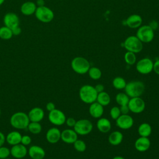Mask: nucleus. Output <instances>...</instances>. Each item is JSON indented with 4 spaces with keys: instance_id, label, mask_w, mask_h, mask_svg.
<instances>
[{
    "instance_id": "obj_1",
    "label": "nucleus",
    "mask_w": 159,
    "mask_h": 159,
    "mask_svg": "<svg viewBox=\"0 0 159 159\" xmlns=\"http://www.w3.org/2000/svg\"><path fill=\"white\" fill-rule=\"evenodd\" d=\"M144 83L139 80H134L127 83L124 88L125 93L130 98L140 97L145 91Z\"/></svg>"
},
{
    "instance_id": "obj_2",
    "label": "nucleus",
    "mask_w": 159,
    "mask_h": 159,
    "mask_svg": "<svg viewBox=\"0 0 159 159\" xmlns=\"http://www.w3.org/2000/svg\"><path fill=\"white\" fill-rule=\"evenodd\" d=\"M98 94L94 86L90 84H84L79 90V97L82 102L86 104H90L96 101Z\"/></svg>"
},
{
    "instance_id": "obj_3",
    "label": "nucleus",
    "mask_w": 159,
    "mask_h": 159,
    "mask_svg": "<svg viewBox=\"0 0 159 159\" xmlns=\"http://www.w3.org/2000/svg\"><path fill=\"white\" fill-rule=\"evenodd\" d=\"M30 122L28 115L24 112H16L10 117L11 126L16 129H25Z\"/></svg>"
},
{
    "instance_id": "obj_4",
    "label": "nucleus",
    "mask_w": 159,
    "mask_h": 159,
    "mask_svg": "<svg viewBox=\"0 0 159 159\" xmlns=\"http://www.w3.org/2000/svg\"><path fill=\"white\" fill-rule=\"evenodd\" d=\"M71 66L75 73L80 75L86 74L91 67L89 61L82 57H75L71 60Z\"/></svg>"
},
{
    "instance_id": "obj_5",
    "label": "nucleus",
    "mask_w": 159,
    "mask_h": 159,
    "mask_svg": "<svg viewBox=\"0 0 159 159\" xmlns=\"http://www.w3.org/2000/svg\"><path fill=\"white\" fill-rule=\"evenodd\" d=\"M34 14L36 18L43 23L50 22L54 18V12L53 11L45 6L37 7Z\"/></svg>"
},
{
    "instance_id": "obj_6",
    "label": "nucleus",
    "mask_w": 159,
    "mask_h": 159,
    "mask_svg": "<svg viewBox=\"0 0 159 159\" xmlns=\"http://www.w3.org/2000/svg\"><path fill=\"white\" fill-rule=\"evenodd\" d=\"M127 51L135 53H139L143 48L142 42L135 35L128 37L124 41L123 44Z\"/></svg>"
},
{
    "instance_id": "obj_7",
    "label": "nucleus",
    "mask_w": 159,
    "mask_h": 159,
    "mask_svg": "<svg viewBox=\"0 0 159 159\" xmlns=\"http://www.w3.org/2000/svg\"><path fill=\"white\" fill-rule=\"evenodd\" d=\"M93 129L92 122L86 119H82L76 120V122L73 127L74 130L78 135H86L90 134Z\"/></svg>"
},
{
    "instance_id": "obj_8",
    "label": "nucleus",
    "mask_w": 159,
    "mask_h": 159,
    "mask_svg": "<svg viewBox=\"0 0 159 159\" xmlns=\"http://www.w3.org/2000/svg\"><path fill=\"white\" fill-rule=\"evenodd\" d=\"M136 36L143 43H148L153 40L154 38V32L150 25H142L137 30Z\"/></svg>"
},
{
    "instance_id": "obj_9",
    "label": "nucleus",
    "mask_w": 159,
    "mask_h": 159,
    "mask_svg": "<svg viewBox=\"0 0 159 159\" xmlns=\"http://www.w3.org/2000/svg\"><path fill=\"white\" fill-rule=\"evenodd\" d=\"M48 119L50 122L52 124L57 126H60L65 123L66 117L63 111L55 108L53 111L49 112Z\"/></svg>"
},
{
    "instance_id": "obj_10",
    "label": "nucleus",
    "mask_w": 159,
    "mask_h": 159,
    "mask_svg": "<svg viewBox=\"0 0 159 159\" xmlns=\"http://www.w3.org/2000/svg\"><path fill=\"white\" fill-rule=\"evenodd\" d=\"M127 105L130 111L134 114H140L142 112L145 108V102L140 97L130 98Z\"/></svg>"
},
{
    "instance_id": "obj_11",
    "label": "nucleus",
    "mask_w": 159,
    "mask_h": 159,
    "mask_svg": "<svg viewBox=\"0 0 159 159\" xmlns=\"http://www.w3.org/2000/svg\"><path fill=\"white\" fill-rule=\"evenodd\" d=\"M153 62L149 58H143L137 62L136 70L142 75H147L153 71Z\"/></svg>"
},
{
    "instance_id": "obj_12",
    "label": "nucleus",
    "mask_w": 159,
    "mask_h": 159,
    "mask_svg": "<svg viewBox=\"0 0 159 159\" xmlns=\"http://www.w3.org/2000/svg\"><path fill=\"white\" fill-rule=\"evenodd\" d=\"M116 120L117 126L122 130L130 129L134 122L133 118L129 114H121Z\"/></svg>"
},
{
    "instance_id": "obj_13",
    "label": "nucleus",
    "mask_w": 159,
    "mask_h": 159,
    "mask_svg": "<svg viewBox=\"0 0 159 159\" xmlns=\"http://www.w3.org/2000/svg\"><path fill=\"white\" fill-rule=\"evenodd\" d=\"M3 22L5 26L10 28L11 29L19 26V16L14 12L6 13L3 19Z\"/></svg>"
},
{
    "instance_id": "obj_14",
    "label": "nucleus",
    "mask_w": 159,
    "mask_h": 159,
    "mask_svg": "<svg viewBox=\"0 0 159 159\" xmlns=\"http://www.w3.org/2000/svg\"><path fill=\"white\" fill-rule=\"evenodd\" d=\"M11 155L15 158L21 159L24 158L27 153L28 150L26 147L21 143L12 145L10 149Z\"/></svg>"
},
{
    "instance_id": "obj_15",
    "label": "nucleus",
    "mask_w": 159,
    "mask_h": 159,
    "mask_svg": "<svg viewBox=\"0 0 159 159\" xmlns=\"http://www.w3.org/2000/svg\"><path fill=\"white\" fill-rule=\"evenodd\" d=\"M78 134L71 129H66L61 132V140L68 144L73 143L78 139Z\"/></svg>"
},
{
    "instance_id": "obj_16",
    "label": "nucleus",
    "mask_w": 159,
    "mask_h": 159,
    "mask_svg": "<svg viewBox=\"0 0 159 159\" xmlns=\"http://www.w3.org/2000/svg\"><path fill=\"white\" fill-rule=\"evenodd\" d=\"M150 144L151 142L148 137H140L135 141L134 147L137 151L140 152H144L148 150L150 147Z\"/></svg>"
},
{
    "instance_id": "obj_17",
    "label": "nucleus",
    "mask_w": 159,
    "mask_h": 159,
    "mask_svg": "<svg viewBox=\"0 0 159 159\" xmlns=\"http://www.w3.org/2000/svg\"><path fill=\"white\" fill-rule=\"evenodd\" d=\"M46 139L50 143H56L61 139V131L57 127L49 129L46 133Z\"/></svg>"
},
{
    "instance_id": "obj_18",
    "label": "nucleus",
    "mask_w": 159,
    "mask_h": 159,
    "mask_svg": "<svg viewBox=\"0 0 159 159\" xmlns=\"http://www.w3.org/2000/svg\"><path fill=\"white\" fill-rule=\"evenodd\" d=\"M89 113L91 117L94 119H99L104 114V106L101 105L97 101L90 104L89 107Z\"/></svg>"
},
{
    "instance_id": "obj_19",
    "label": "nucleus",
    "mask_w": 159,
    "mask_h": 159,
    "mask_svg": "<svg viewBox=\"0 0 159 159\" xmlns=\"http://www.w3.org/2000/svg\"><path fill=\"white\" fill-rule=\"evenodd\" d=\"M30 122H40L44 117V111L39 107H35L30 110L28 113Z\"/></svg>"
},
{
    "instance_id": "obj_20",
    "label": "nucleus",
    "mask_w": 159,
    "mask_h": 159,
    "mask_svg": "<svg viewBox=\"0 0 159 159\" xmlns=\"http://www.w3.org/2000/svg\"><path fill=\"white\" fill-rule=\"evenodd\" d=\"M27 153L32 159H43L45 156L44 149L39 145H32L30 147Z\"/></svg>"
},
{
    "instance_id": "obj_21",
    "label": "nucleus",
    "mask_w": 159,
    "mask_h": 159,
    "mask_svg": "<svg viewBox=\"0 0 159 159\" xmlns=\"http://www.w3.org/2000/svg\"><path fill=\"white\" fill-rule=\"evenodd\" d=\"M96 126L98 130L102 133H107L111 129V121L105 117H100L98 119Z\"/></svg>"
},
{
    "instance_id": "obj_22",
    "label": "nucleus",
    "mask_w": 159,
    "mask_h": 159,
    "mask_svg": "<svg viewBox=\"0 0 159 159\" xmlns=\"http://www.w3.org/2000/svg\"><path fill=\"white\" fill-rule=\"evenodd\" d=\"M37 9L36 4L33 1H26L20 6V11L25 16H30L35 13Z\"/></svg>"
},
{
    "instance_id": "obj_23",
    "label": "nucleus",
    "mask_w": 159,
    "mask_h": 159,
    "mask_svg": "<svg viewBox=\"0 0 159 159\" xmlns=\"http://www.w3.org/2000/svg\"><path fill=\"white\" fill-rule=\"evenodd\" d=\"M142 18L140 15L132 14L129 16L126 20V24L131 29H136L141 26Z\"/></svg>"
},
{
    "instance_id": "obj_24",
    "label": "nucleus",
    "mask_w": 159,
    "mask_h": 159,
    "mask_svg": "<svg viewBox=\"0 0 159 159\" xmlns=\"http://www.w3.org/2000/svg\"><path fill=\"white\" fill-rule=\"evenodd\" d=\"M22 135L17 131H12L6 136V141L11 145H14L20 143Z\"/></svg>"
},
{
    "instance_id": "obj_25",
    "label": "nucleus",
    "mask_w": 159,
    "mask_h": 159,
    "mask_svg": "<svg viewBox=\"0 0 159 159\" xmlns=\"http://www.w3.org/2000/svg\"><path fill=\"white\" fill-rule=\"evenodd\" d=\"M123 134L121 132L115 130L109 134L108 137V141L111 145L116 146L122 143L123 140Z\"/></svg>"
},
{
    "instance_id": "obj_26",
    "label": "nucleus",
    "mask_w": 159,
    "mask_h": 159,
    "mask_svg": "<svg viewBox=\"0 0 159 159\" xmlns=\"http://www.w3.org/2000/svg\"><path fill=\"white\" fill-rule=\"evenodd\" d=\"M138 134L140 137H148L152 134V127L151 125L146 122L142 123L139 125L138 129Z\"/></svg>"
},
{
    "instance_id": "obj_27",
    "label": "nucleus",
    "mask_w": 159,
    "mask_h": 159,
    "mask_svg": "<svg viewBox=\"0 0 159 159\" xmlns=\"http://www.w3.org/2000/svg\"><path fill=\"white\" fill-rule=\"evenodd\" d=\"M96 101L102 106H106L111 102V97L107 93L104 91L98 94Z\"/></svg>"
},
{
    "instance_id": "obj_28",
    "label": "nucleus",
    "mask_w": 159,
    "mask_h": 159,
    "mask_svg": "<svg viewBox=\"0 0 159 159\" xmlns=\"http://www.w3.org/2000/svg\"><path fill=\"white\" fill-rule=\"evenodd\" d=\"M112 86L113 87L117 89V90H121L124 89L127 82L125 80V79L121 76H117L115 77L112 80Z\"/></svg>"
},
{
    "instance_id": "obj_29",
    "label": "nucleus",
    "mask_w": 159,
    "mask_h": 159,
    "mask_svg": "<svg viewBox=\"0 0 159 159\" xmlns=\"http://www.w3.org/2000/svg\"><path fill=\"white\" fill-rule=\"evenodd\" d=\"M88 73L90 78L93 80H98L102 76L101 70L99 68L95 66L90 67L88 71Z\"/></svg>"
},
{
    "instance_id": "obj_30",
    "label": "nucleus",
    "mask_w": 159,
    "mask_h": 159,
    "mask_svg": "<svg viewBox=\"0 0 159 159\" xmlns=\"http://www.w3.org/2000/svg\"><path fill=\"white\" fill-rule=\"evenodd\" d=\"M129 99L130 98L125 93H119L116 96V101L119 106L128 104Z\"/></svg>"
},
{
    "instance_id": "obj_31",
    "label": "nucleus",
    "mask_w": 159,
    "mask_h": 159,
    "mask_svg": "<svg viewBox=\"0 0 159 159\" xmlns=\"http://www.w3.org/2000/svg\"><path fill=\"white\" fill-rule=\"evenodd\" d=\"M13 34L12 30L7 26L0 27V38L2 40H9L12 38Z\"/></svg>"
},
{
    "instance_id": "obj_32",
    "label": "nucleus",
    "mask_w": 159,
    "mask_h": 159,
    "mask_svg": "<svg viewBox=\"0 0 159 159\" xmlns=\"http://www.w3.org/2000/svg\"><path fill=\"white\" fill-rule=\"evenodd\" d=\"M27 129L30 133L33 134H38L41 132L42 127L40 122H30L27 126Z\"/></svg>"
},
{
    "instance_id": "obj_33",
    "label": "nucleus",
    "mask_w": 159,
    "mask_h": 159,
    "mask_svg": "<svg viewBox=\"0 0 159 159\" xmlns=\"http://www.w3.org/2000/svg\"><path fill=\"white\" fill-rule=\"evenodd\" d=\"M124 60L129 65H133L136 63L137 57L135 53L127 51L124 55Z\"/></svg>"
},
{
    "instance_id": "obj_34",
    "label": "nucleus",
    "mask_w": 159,
    "mask_h": 159,
    "mask_svg": "<svg viewBox=\"0 0 159 159\" xmlns=\"http://www.w3.org/2000/svg\"><path fill=\"white\" fill-rule=\"evenodd\" d=\"M73 144L75 149L78 152H83L86 150V144L83 140L77 139Z\"/></svg>"
},
{
    "instance_id": "obj_35",
    "label": "nucleus",
    "mask_w": 159,
    "mask_h": 159,
    "mask_svg": "<svg viewBox=\"0 0 159 159\" xmlns=\"http://www.w3.org/2000/svg\"><path fill=\"white\" fill-rule=\"evenodd\" d=\"M110 116L111 117L114 119V120H116L120 115H121V112L119 109V107H117V106H113L111 109H110Z\"/></svg>"
},
{
    "instance_id": "obj_36",
    "label": "nucleus",
    "mask_w": 159,
    "mask_h": 159,
    "mask_svg": "<svg viewBox=\"0 0 159 159\" xmlns=\"http://www.w3.org/2000/svg\"><path fill=\"white\" fill-rule=\"evenodd\" d=\"M11 155L10 149L3 145L0 147V159H4L8 158Z\"/></svg>"
},
{
    "instance_id": "obj_37",
    "label": "nucleus",
    "mask_w": 159,
    "mask_h": 159,
    "mask_svg": "<svg viewBox=\"0 0 159 159\" xmlns=\"http://www.w3.org/2000/svg\"><path fill=\"white\" fill-rule=\"evenodd\" d=\"M32 139L30 138V137L28 135H22V138H21V141H20V143L27 146L29 145L30 143H31Z\"/></svg>"
},
{
    "instance_id": "obj_38",
    "label": "nucleus",
    "mask_w": 159,
    "mask_h": 159,
    "mask_svg": "<svg viewBox=\"0 0 159 159\" xmlns=\"http://www.w3.org/2000/svg\"><path fill=\"white\" fill-rule=\"evenodd\" d=\"M76 122V120L73 117H68L66 119L65 123L69 127H73Z\"/></svg>"
},
{
    "instance_id": "obj_39",
    "label": "nucleus",
    "mask_w": 159,
    "mask_h": 159,
    "mask_svg": "<svg viewBox=\"0 0 159 159\" xmlns=\"http://www.w3.org/2000/svg\"><path fill=\"white\" fill-rule=\"evenodd\" d=\"M121 114H128L129 112H130L129 107L128 105H123V106H120L119 107Z\"/></svg>"
},
{
    "instance_id": "obj_40",
    "label": "nucleus",
    "mask_w": 159,
    "mask_h": 159,
    "mask_svg": "<svg viewBox=\"0 0 159 159\" xmlns=\"http://www.w3.org/2000/svg\"><path fill=\"white\" fill-rule=\"evenodd\" d=\"M153 71L154 72L159 75V60H156L153 63Z\"/></svg>"
},
{
    "instance_id": "obj_41",
    "label": "nucleus",
    "mask_w": 159,
    "mask_h": 159,
    "mask_svg": "<svg viewBox=\"0 0 159 159\" xmlns=\"http://www.w3.org/2000/svg\"><path fill=\"white\" fill-rule=\"evenodd\" d=\"M55 109V105L53 102H48L47 104H46V109L48 111L50 112L52 111H53V109Z\"/></svg>"
},
{
    "instance_id": "obj_42",
    "label": "nucleus",
    "mask_w": 159,
    "mask_h": 159,
    "mask_svg": "<svg viewBox=\"0 0 159 159\" xmlns=\"http://www.w3.org/2000/svg\"><path fill=\"white\" fill-rule=\"evenodd\" d=\"M94 88L98 93L102 92L104 91V86L102 84H98L94 86Z\"/></svg>"
},
{
    "instance_id": "obj_43",
    "label": "nucleus",
    "mask_w": 159,
    "mask_h": 159,
    "mask_svg": "<svg viewBox=\"0 0 159 159\" xmlns=\"http://www.w3.org/2000/svg\"><path fill=\"white\" fill-rule=\"evenodd\" d=\"M11 30H12L13 35H18L21 33V29L19 26L16 27L12 29Z\"/></svg>"
},
{
    "instance_id": "obj_44",
    "label": "nucleus",
    "mask_w": 159,
    "mask_h": 159,
    "mask_svg": "<svg viewBox=\"0 0 159 159\" xmlns=\"http://www.w3.org/2000/svg\"><path fill=\"white\" fill-rule=\"evenodd\" d=\"M6 141V137L4 134L0 131V147L2 146Z\"/></svg>"
},
{
    "instance_id": "obj_45",
    "label": "nucleus",
    "mask_w": 159,
    "mask_h": 159,
    "mask_svg": "<svg viewBox=\"0 0 159 159\" xmlns=\"http://www.w3.org/2000/svg\"><path fill=\"white\" fill-rule=\"evenodd\" d=\"M35 4L38 6H45V1L44 0H37V2Z\"/></svg>"
},
{
    "instance_id": "obj_46",
    "label": "nucleus",
    "mask_w": 159,
    "mask_h": 159,
    "mask_svg": "<svg viewBox=\"0 0 159 159\" xmlns=\"http://www.w3.org/2000/svg\"><path fill=\"white\" fill-rule=\"evenodd\" d=\"M112 159H125V158H124L122 156H116L114 158H112Z\"/></svg>"
},
{
    "instance_id": "obj_47",
    "label": "nucleus",
    "mask_w": 159,
    "mask_h": 159,
    "mask_svg": "<svg viewBox=\"0 0 159 159\" xmlns=\"http://www.w3.org/2000/svg\"><path fill=\"white\" fill-rule=\"evenodd\" d=\"M4 1H5V0H0V6L2 5Z\"/></svg>"
},
{
    "instance_id": "obj_48",
    "label": "nucleus",
    "mask_w": 159,
    "mask_h": 159,
    "mask_svg": "<svg viewBox=\"0 0 159 159\" xmlns=\"http://www.w3.org/2000/svg\"><path fill=\"white\" fill-rule=\"evenodd\" d=\"M4 159H11V158H4Z\"/></svg>"
},
{
    "instance_id": "obj_49",
    "label": "nucleus",
    "mask_w": 159,
    "mask_h": 159,
    "mask_svg": "<svg viewBox=\"0 0 159 159\" xmlns=\"http://www.w3.org/2000/svg\"><path fill=\"white\" fill-rule=\"evenodd\" d=\"M1 109H0V116H1Z\"/></svg>"
}]
</instances>
